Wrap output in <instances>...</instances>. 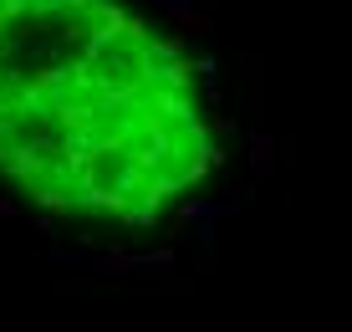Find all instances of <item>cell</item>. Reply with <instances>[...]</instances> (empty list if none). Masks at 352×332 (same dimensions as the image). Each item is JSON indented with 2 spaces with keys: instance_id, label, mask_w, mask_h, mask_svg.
<instances>
[{
  "instance_id": "obj_1",
  "label": "cell",
  "mask_w": 352,
  "mask_h": 332,
  "mask_svg": "<svg viewBox=\"0 0 352 332\" xmlns=\"http://www.w3.org/2000/svg\"><path fill=\"white\" fill-rule=\"evenodd\" d=\"M276 174V133H250V189L271 184Z\"/></svg>"
},
{
  "instance_id": "obj_2",
  "label": "cell",
  "mask_w": 352,
  "mask_h": 332,
  "mask_svg": "<svg viewBox=\"0 0 352 332\" xmlns=\"http://www.w3.org/2000/svg\"><path fill=\"white\" fill-rule=\"evenodd\" d=\"M46 266H56V271H102V256H92V251H67V245H52V251H46Z\"/></svg>"
},
{
  "instance_id": "obj_3",
  "label": "cell",
  "mask_w": 352,
  "mask_h": 332,
  "mask_svg": "<svg viewBox=\"0 0 352 332\" xmlns=\"http://www.w3.org/2000/svg\"><path fill=\"white\" fill-rule=\"evenodd\" d=\"M133 276H174V245H159L148 256H133Z\"/></svg>"
},
{
  "instance_id": "obj_4",
  "label": "cell",
  "mask_w": 352,
  "mask_h": 332,
  "mask_svg": "<svg viewBox=\"0 0 352 332\" xmlns=\"http://www.w3.org/2000/svg\"><path fill=\"white\" fill-rule=\"evenodd\" d=\"M174 26H179V31H194V36H204V31H214V21H210V16H204V10H199V6H194V10H184V16H179V21H174Z\"/></svg>"
},
{
  "instance_id": "obj_5",
  "label": "cell",
  "mask_w": 352,
  "mask_h": 332,
  "mask_svg": "<svg viewBox=\"0 0 352 332\" xmlns=\"http://www.w3.org/2000/svg\"><path fill=\"white\" fill-rule=\"evenodd\" d=\"M153 6H159L164 16H168V21H179V16H184V10H194V6H199V0H153Z\"/></svg>"
},
{
  "instance_id": "obj_6",
  "label": "cell",
  "mask_w": 352,
  "mask_h": 332,
  "mask_svg": "<svg viewBox=\"0 0 352 332\" xmlns=\"http://www.w3.org/2000/svg\"><path fill=\"white\" fill-rule=\"evenodd\" d=\"M10 215H21V205H16V200H6V194H0V220H10Z\"/></svg>"
}]
</instances>
